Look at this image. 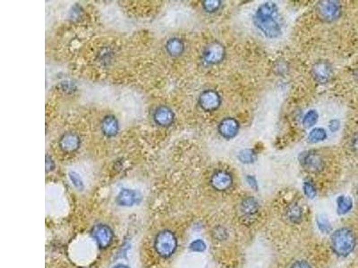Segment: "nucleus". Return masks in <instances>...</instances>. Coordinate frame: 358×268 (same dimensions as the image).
<instances>
[{"label":"nucleus","instance_id":"f257e3e1","mask_svg":"<svg viewBox=\"0 0 358 268\" xmlns=\"http://www.w3.org/2000/svg\"><path fill=\"white\" fill-rule=\"evenodd\" d=\"M277 13L278 7L272 1L265 2L258 8L253 17V22L265 37L275 39L281 35V27L276 18Z\"/></svg>","mask_w":358,"mask_h":268},{"label":"nucleus","instance_id":"f03ea898","mask_svg":"<svg viewBox=\"0 0 358 268\" xmlns=\"http://www.w3.org/2000/svg\"><path fill=\"white\" fill-rule=\"evenodd\" d=\"M331 244L336 255L347 257L354 251L356 245V237L350 229L341 228L332 233Z\"/></svg>","mask_w":358,"mask_h":268},{"label":"nucleus","instance_id":"7ed1b4c3","mask_svg":"<svg viewBox=\"0 0 358 268\" xmlns=\"http://www.w3.org/2000/svg\"><path fill=\"white\" fill-rule=\"evenodd\" d=\"M154 249L158 256L163 258L171 257L177 249V239L176 235L169 230L159 231L155 237Z\"/></svg>","mask_w":358,"mask_h":268},{"label":"nucleus","instance_id":"20e7f679","mask_svg":"<svg viewBox=\"0 0 358 268\" xmlns=\"http://www.w3.org/2000/svg\"><path fill=\"white\" fill-rule=\"evenodd\" d=\"M226 57V49L219 41H212L204 48L202 59L208 65L219 64Z\"/></svg>","mask_w":358,"mask_h":268},{"label":"nucleus","instance_id":"39448f33","mask_svg":"<svg viewBox=\"0 0 358 268\" xmlns=\"http://www.w3.org/2000/svg\"><path fill=\"white\" fill-rule=\"evenodd\" d=\"M317 12L320 19L324 22H332L341 16L342 8L338 1H320L317 5Z\"/></svg>","mask_w":358,"mask_h":268},{"label":"nucleus","instance_id":"423d86ee","mask_svg":"<svg viewBox=\"0 0 358 268\" xmlns=\"http://www.w3.org/2000/svg\"><path fill=\"white\" fill-rule=\"evenodd\" d=\"M91 237L101 250L108 249L114 241V232L112 229L107 224L99 223L91 230Z\"/></svg>","mask_w":358,"mask_h":268},{"label":"nucleus","instance_id":"0eeeda50","mask_svg":"<svg viewBox=\"0 0 358 268\" xmlns=\"http://www.w3.org/2000/svg\"><path fill=\"white\" fill-rule=\"evenodd\" d=\"M116 203L123 208H133L142 203L143 195L139 190L132 188H123L116 197Z\"/></svg>","mask_w":358,"mask_h":268},{"label":"nucleus","instance_id":"6e6552de","mask_svg":"<svg viewBox=\"0 0 358 268\" xmlns=\"http://www.w3.org/2000/svg\"><path fill=\"white\" fill-rule=\"evenodd\" d=\"M176 116L173 109L167 105H159L152 112V120L156 125L161 128H169L175 123Z\"/></svg>","mask_w":358,"mask_h":268},{"label":"nucleus","instance_id":"1a4fd4ad","mask_svg":"<svg viewBox=\"0 0 358 268\" xmlns=\"http://www.w3.org/2000/svg\"><path fill=\"white\" fill-rule=\"evenodd\" d=\"M300 163L302 166L309 173H320L324 169V161L320 155L313 151H306L300 155Z\"/></svg>","mask_w":358,"mask_h":268},{"label":"nucleus","instance_id":"9d476101","mask_svg":"<svg viewBox=\"0 0 358 268\" xmlns=\"http://www.w3.org/2000/svg\"><path fill=\"white\" fill-rule=\"evenodd\" d=\"M198 104L204 111H216L221 105V97L214 89H205L198 97Z\"/></svg>","mask_w":358,"mask_h":268},{"label":"nucleus","instance_id":"9b49d317","mask_svg":"<svg viewBox=\"0 0 358 268\" xmlns=\"http://www.w3.org/2000/svg\"><path fill=\"white\" fill-rule=\"evenodd\" d=\"M240 213H241L243 222L245 224L253 223L256 220L257 215L260 210V205L258 201L253 197H245L240 204Z\"/></svg>","mask_w":358,"mask_h":268},{"label":"nucleus","instance_id":"f8f14e48","mask_svg":"<svg viewBox=\"0 0 358 268\" xmlns=\"http://www.w3.org/2000/svg\"><path fill=\"white\" fill-rule=\"evenodd\" d=\"M100 130L106 138H115L120 131V122L115 115H106L101 120Z\"/></svg>","mask_w":358,"mask_h":268},{"label":"nucleus","instance_id":"ddd939ff","mask_svg":"<svg viewBox=\"0 0 358 268\" xmlns=\"http://www.w3.org/2000/svg\"><path fill=\"white\" fill-rule=\"evenodd\" d=\"M82 140L79 135L74 131L64 132L58 141V146L61 151L66 154H74L79 150Z\"/></svg>","mask_w":358,"mask_h":268},{"label":"nucleus","instance_id":"4468645a","mask_svg":"<svg viewBox=\"0 0 358 268\" xmlns=\"http://www.w3.org/2000/svg\"><path fill=\"white\" fill-rule=\"evenodd\" d=\"M210 183L214 190L225 191L232 186L233 179L229 172L219 170L211 175Z\"/></svg>","mask_w":358,"mask_h":268},{"label":"nucleus","instance_id":"2eb2a0df","mask_svg":"<svg viewBox=\"0 0 358 268\" xmlns=\"http://www.w3.org/2000/svg\"><path fill=\"white\" fill-rule=\"evenodd\" d=\"M219 132L223 138L226 140L233 139L238 135L239 130V123L232 117H226L219 124Z\"/></svg>","mask_w":358,"mask_h":268},{"label":"nucleus","instance_id":"dca6fc26","mask_svg":"<svg viewBox=\"0 0 358 268\" xmlns=\"http://www.w3.org/2000/svg\"><path fill=\"white\" fill-rule=\"evenodd\" d=\"M164 49L170 57H179L185 52V41L179 37L169 38L164 44Z\"/></svg>","mask_w":358,"mask_h":268},{"label":"nucleus","instance_id":"f3484780","mask_svg":"<svg viewBox=\"0 0 358 268\" xmlns=\"http://www.w3.org/2000/svg\"><path fill=\"white\" fill-rule=\"evenodd\" d=\"M312 74L317 82L323 83L332 77V68L328 62L320 61L313 65Z\"/></svg>","mask_w":358,"mask_h":268},{"label":"nucleus","instance_id":"a211bd4d","mask_svg":"<svg viewBox=\"0 0 358 268\" xmlns=\"http://www.w3.org/2000/svg\"><path fill=\"white\" fill-rule=\"evenodd\" d=\"M353 199L348 196L341 195L337 198V211L339 215H346L353 209Z\"/></svg>","mask_w":358,"mask_h":268},{"label":"nucleus","instance_id":"6ab92c4d","mask_svg":"<svg viewBox=\"0 0 358 268\" xmlns=\"http://www.w3.org/2000/svg\"><path fill=\"white\" fill-rule=\"evenodd\" d=\"M286 216L291 223H300L303 219V211H302L301 207L298 206L297 203L292 204L286 209Z\"/></svg>","mask_w":358,"mask_h":268},{"label":"nucleus","instance_id":"aec40b11","mask_svg":"<svg viewBox=\"0 0 358 268\" xmlns=\"http://www.w3.org/2000/svg\"><path fill=\"white\" fill-rule=\"evenodd\" d=\"M238 160L242 164H251L254 163L257 159V153L252 149H245L238 153Z\"/></svg>","mask_w":358,"mask_h":268},{"label":"nucleus","instance_id":"412c9836","mask_svg":"<svg viewBox=\"0 0 358 268\" xmlns=\"http://www.w3.org/2000/svg\"><path fill=\"white\" fill-rule=\"evenodd\" d=\"M68 179H69V182L71 183L73 186L76 188V190H78V191H83L84 190V189H85L84 182H83V179L82 178V176H81L78 172L75 171V170H70V171H68Z\"/></svg>","mask_w":358,"mask_h":268},{"label":"nucleus","instance_id":"4be33fe9","mask_svg":"<svg viewBox=\"0 0 358 268\" xmlns=\"http://www.w3.org/2000/svg\"><path fill=\"white\" fill-rule=\"evenodd\" d=\"M221 6H222V2L219 0H205V1L202 2L203 9L209 14L219 11Z\"/></svg>","mask_w":358,"mask_h":268},{"label":"nucleus","instance_id":"5701e85b","mask_svg":"<svg viewBox=\"0 0 358 268\" xmlns=\"http://www.w3.org/2000/svg\"><path fill=\"white\" fill-rule=\"evenodd\" d=\"M326 138H327L326 130L322 128H315V129L311 130L309 135H308V140L310 142H313V143L322 142Z\"/></svg>","mask_w":358,"mask_h":268},{"label":"nucleus","instance_id":"b1692460","mask_svg":"<svg viewBox=\"0 0 358 268\" xmlns=\"http://www.w3.org/2000/svg\"><path fill=\"white\" fill-rule=\"evenodd\" d=\"M318 118H319L318 112L316 110H314V109H312V110H309V111L307 112L305 116H304L303 124L306 128L314 126L316 124L317 122H318Z\"/></svg>","mask_w":358,"mask_h":268},{"label":"nucleus","instance_id":"393cba45","mask_svg":"<svg viewBox=\"0 0 358 268\" xmlns=\"http://www.w3.org/2000/svg\"><path fill=\"white\" fill-rule=\"evenodd\" d=\"M317 225L320 229V231L322 233H330L332 231V228L331 223L327 219V217L324 216H319L316 219Z\"/></svg>","mask_w":358,"mask_h":268},{"label":"nucleus","instance_id":"a878e982","mask_svg":"<svg viewBox=\"0 0 358 268\" xmlns=\"http://www.w3.org/2000/svg\"><path fill=\"white\" fill-rule=\"evenodd\" d=\"M303 190L306 197L310 199H313L317 196V189L315 185L311 181H306L303 184Z\"/></svg>","mask_w":358,"mask_h":268},{"label":"nucleus","instance_id":"bb28decb","mask_svg":"<svg viewBox=\"0 0 358 268\" xmlns=\"http://www.w3.org/2000/svg\"><path fill=\"white\" fill-rule=\"evenodd\" d=\"M206 248H207V245H206V243H205L204 240H202V239L193 240L189 245L190 250L192 251V252H197V253L204 252L206 250Z\"/></svg>","mask_w":358,"mask_h":268},{"label":"nucleus","instance_id":"cd10ccee","mask_svg":"<svg viewBox=\"0 0 358 268\" xmlns=\"http://www.w3.org/2000/svg\"><path fill=\"white\" fill-rule=\"evenodd\" d=\"M213 235H214L215 239L219 240V241H224L227 238V231H226V228L219 226V227L215 228Z\"/></svg>","mask_w":358,"mask_h":268},{"label":"nucleus","instance_id":"c85d7f7f","mask_svg":"<svg viewBox=\"0 0 358 268\" xmlns=\"http://www.w3.org/2000/svg\"><path fill=\"white\" fill-rule=\"evenodd\" d=\"M56 168V163L52 158V156L49 155H46V171L51 172L55 170Z\"/></svg>","mask_w":358,"mask_h":268},{"label":"nucleus","instance_id":"c756f323","mask_svg":"<svg viewBox=\"0 0 358 268\" xmlns=\"http://www.w3.org/2000/svg\"><path fill=\"white\" fill-rule=\"evenodd\" d=\"M245 180H246V182L248 183L249 186L251 187L253 190H258V183H257L256 178H255L253 175H247Z\"/></svg>","mask_w":358,"mask_h":268},{"label":"nucleus","instance_id":"7c9ffc66","mask_svg":"<svg viewBox=\"0 0 358 268\" xmlns=\"http://www.w3.org/2000/svg\"><path fill=\"white\" fill-rule=\"evenodd\" d=\"M339 127H340V123H339V120L333 119L329 123V129L332 131V132H337L338 130H339Z\"/></svg>","mask_w":358,"mask_h":268},{"label":"nucleus","instance_id":"2f4dec72","mask_svg":"<svg viewBox=\"0 0 358 268\" xmlns=\"http://www.w3.org/2000/svg\"><path fill=\"white\" fill-rule=\"evenodd\" d=\"M291 268H312L311 267V265H310L306 261H298V262H296L292 266H291Z\"/></svg>","mask_w":358,"mask_h":268},{"label":"nucleus","instance_id":"473e14b6","mask_svg":"<svg viewBox=\"0 0 358 268\" xmlns=\"http://www.w3.org/2000/svg\"><path fill=\"white\" fill-rule=\"evenodd\" d=\"M112 268H131L130 266H128L127 264H121V263H119V264H115L114 265L113 267Z\"/></svg>","mask_w":358,"mask_h":268},{"label":"nucleus","instance_id":"72a5a7b5","mask_svg":"<svg viewBox=\"0 0 358 268\" xmlns=\"http://www.w3.org/2000/svg\"><path fill=\"white\" fill-rule=\"evenodd\" d=\"M357 194H358V190H357Z\"/></svg>","mask_w":358,"mask_h":268}]
</instances>
